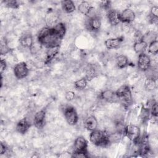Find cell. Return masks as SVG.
Listing matches in <instances>:
<instances>
[{
	"instance_id": "1",
	"label": "cell",
	"mask_w": 158,
	"mask_h": 158,
	"mask_svg": "<svg viewBox=\"0 0 158 158\" xmlns=\"http://www.w3.org/2000/svg\"><path fill=\"white\" fill-rule=\"evenodd\" d=\"M37 41L46 48H49L57 46H60L62 40L59 38L53 32L51 28L44 27L40 30Z\"/></svg>"
},
{
	"instance_id": "2",
	"label": "cell",
	"mask_w": 158,
	"mask_h": 158,
	"mask_svg": "<svg viewBox=\"0 0 158 158\" xmlns=\"http://www.w3.org/2000/svg\"><path fill=\"white\" fill-rule=\"evenodd\" d=\"M89 141L95 146L106 148L110 145L109 140V133L105 130L96 129L89 133Z\"/></svg>"
},
{
	"instance_id": "3",
	"label": "cell",
	"mask_w": 158,
	"mask_h": 158,
	"mask_svg": "<svg viewBox=\"0 0 158 158\" xmlns=\"http://www.w3.org/2000/svg\"><path fill=\"white\" fill-rule=\"evenodd\" d=\"M115 93L118 98V103H120L123 107L128 109L132 105L133 98L131 90L128 85H123L120 86L115 91Z\"/></svg>"
},
{
	"instance_id": "4",
	"label": "cell",
	"mask_w": 158,
	"mask_h": 158,
	"mask_svg": "<svg viewBox=\"0 0 158 158\" xmlns=\"http://www.w3.org/2000/svg\"><path fill=\"white\" fill-rule=\"evenodd\" d=\"M124 136L132 143L137 144L141 136V130L138 126L135 124L127 125L124 129Z\"/></svg>"
},
{
	"instance_id": "5",
	"label": "cell",
	"mask_w": 158,
	"mask_h": 158,
	"mask_svg": "<svg viewBox=\"0 0 158 158\" xmlns=\"http://www.w3.org/2000/svg\"><path fill=\"white\" fill-rule=\"evenodd\" d=\"M63 114L66 122L71 126L77 125L79 120L78 114L73 106H66L63 109Z\"/></svg>"
},
{
	"instance_id": "6",
	"label": "cell",
	"mask_w": 158,
	"mask_h": 158,
	"mask_svg": "<svg viewBox=\"0 0 158 158\" xmlns=\"http://www.w3.org/2000/svg\"><path fill=\"white\" fill-rule=\"evenodd\" d=\"M30 72L28 64L25 62L17 63L13 68V73L17 79L22 80L26 78Z\"/></svg>"
},
{
	"instance_id": "7",
	"label": "cell",
	"mask_w": 158,
	"mask_h": 158,
	"mask_svg": "<svg viewBox=\"0 0 158 158\" xmlns=\"http://www.w3.org/2000/svg\"><path fill=\"white\" fill-rule=\"evenodd\" d=\"M101 19L100 17L97 15L91 17H88V19L86 20V22L85 23V27L86 29L93 33L98 32L101 30Z\"/></svg>"
},
{
	"instance_id": "8",
	"label": "cell",
	"mask_w": 158,
	"mask_h": 158,
	"mask_svg": "<svg viewBox=\"0 0 158 158\" xmlns=\"http://www.w3.org/2000/svg\"><path fill=\"white\" fill-rule=\"evenodd\" d=\"M73 152H88V143L87 140L82 136L75 138L73 143Z\"/></svg>"
},
{
	"instance_id": "9",
	"label": "cell",
	"mask_w": 158,
	"mask_h": 158,
	"mask_svg": "<svg viewBox=\"0 0 158 158\" xmlns=\"http://www.w3.org/2000/svg\"><path fill=\"white\" fill-rule=\"evenodd\" d=\"M46 122V111L44 109L36 112L33 118V123L37 129L43 128Z\"/></svg>"
},
{
	"instance_id": "10",
	"label": "cell",
	"mask_w": 158,
	"mask_h": 158,
	"mask_svg": "<svg viewBox=\"0 0 158 158\" xmlns=\"http://www.w3.org/2000/svg\"><path fill=\"white\" fill-rule=\"evenodd\" d=\"M151 59L149 55L146 53H142L138 55L137 59V66L141 72H146L151 67Z\"/></svg>"
},
{
	"instance_id": "11",
	"label": "cell",
	"mask_w": 158,
	"mask_h": 158,
	"mask_svg": "<svg viewBox=\"0 0 158 158\" xmlns=\"http://www.w3.org/2000/svg\"><path fill=\"white\" fill-rule=\"evenodd\" d=\"M99 98L104 101L110 103V104H116L118 103V98L116 95L115 91L110 89H106L102 91L99 94Z\"/></svg>"
},
{
	"instance_id": "12",
	"label": "cell",
	"mask_w": 158,
	"mask_h": 158,
	"mask_svg": "<svg viewBox=\"0 0 158 158\" xmlns=\"http://www.w3.org/2000/svg\"><path fill=\"white\" fill-rule=\"evenodd\" d=\"M106 18L108 23L113 27H116L121 23L119 15V12L117 10L110 9L106 11Z\"/></svg>"
},
{
	"instance_id": "13",
	"label": "cell",
	"mask_w": 158,
	"mask_h": 158,
	"mask_svg": "<svg viewBox=\"0 0 158 158\" xmlns=\"http://www.w3.org/2000/svg\"><path fill=\"white\" fill-rule=\"evenodd\" d=\"M120 19L121 23H131L136 19V14L135 12L131 9L127 8L119 12Z\"/></svg>"
},
{
	"instance_id": "14",
	"label": "cell",
	"mask_w": 158,
	"mask_h": 158,
	"mask_svg": "<svg viewBox=\"0 0 158 158\" xmlns=\"http://www.w3.org/2000/svg\"><path fill=\"white\" fill-rule=\"evenodd\" d=\"M31 126V123L27 117H24L19 120L15 125V130L21 135H24L28 132Z\"/></svg>"
},
{
	"instance_id": "15",
	"label": "cell",
	"mask_w": 158,
	"mask_h": 158,
	"mask_svg": "<svg viewBox=\"0 0 158 158\" xmlns=\"http://www.w3.org/2000/svg\"><path fill=\"white\" fill-rule=\"evenodd\" d=\"M123 41V37L110 38L105 40L104 46L107 49H117L120 47Z\"/></svg>"
},
{
	"instance_id": "16",
	"label": "cell",
	"mask_w": 158,
	"mask_h": 158,
	"mask_svg": "<svg viewBox=\"0 0 158 158\" xmlns=\"http://www.w3.org/2000/svg\"><path fill=\"white\" fill-rule=\"evenodd\" d=\"M84 127L88 131H92L98 128V120L96 116L91 115L86 117L83 122Z\"/></svg>"
},
{
	"instance_id": "17",
	"label": "cell",
	"mask_w": 158,
	"mask_h": 158,
	"mask_svg": "<svg viewBox=\"0 0 158 158\" xmlns=\"http://www.w3.org/2000/svg\"><path fill=\"white\" fill-rule=\"evenodd\" d=\"M60 48V46H57L49 48H46V56L44 61V65L50 64L51 62L54 59V58L59 52Z\"/></svg>"
},
{
	"instance_id": "18",
	"label": "cell",
	"mask_w": 158,
	"mask_h": 158,
	"mask_svg": "<svg viewBox=\"0 0 158 158\" xmlns=\"http://www.w3.org/2000/svg\"><path fill=\"white\" fill-rule=\"evenodd\" d=\"M93 9L94 7H93V6L88 1H81L78 6V11L81 14L86 15L88 17L93 16L92 14Z\"/></svg>"
},
{
	"instance_id": "19",
	"label": "cell",
	"mask_w": 158,
	"mask_h": 158,
	"mask_svg": "<svg viewBox=\"0 0 158 158\" xmlns=\"http://www.w3.org/2000/svg\"><path fill=\"white\" fill-rule=\"evenodd\" d=\"M33 36L30 33H25L19 38L20 44L25 49H30L34 43Z\"/></svg>"
},
{
	"instance_id": "20",
	"label": "cell",
	"mask_w": 158,
	"mask_h": 158,
	"mask_svg": "<svg viewBox=\"0 0 158 158\" xmlns=\"http://www.w3.org/2000/svg\"><path fill=\"white\" fill-rule=\"evenodd\" d=\"M54 34L60 40H63L64 38L66 32H67V28L63 22H59L53 27L51 28Z\"/></svg>"
},
{
	"instance_id": "21",
	"label": "cell",
	"mask_w": 158,
	"mask_h": 158,
	"mask_svg": "<svg viewBox=\"0 0 158 158\" xmlns=\"http://www.w3.org/2000/svg\"><path fill=\"white\" fill-rule=\"evenodd\" d=\"M115 61L117 67L120 69H125L129 65V59L124 54L117 55L115 57Z\"/></svg>"
},
{
	"instance_id": "22",
	"label": "cell",
	"mask_w": 158,
	"mask_h": 158,
	"mask_svg": "<svg viewBox=\"0 0 158 158\" xmlns=\"http://www.w3.org/2000/svg\"><path fill=\"white\" fill-rule=\"evenodd\" d=\"M148 44L143 40L135 41L133 45V49L134 52L139 55L142 53H145L147 50Z\"/></svg>"
},
{
	"instance_id": "23",
	"label": "cell",
	"mask_w": 158,
	"mask_h": 158,
	"mask_svg": "<svg viewBox=\"0 0 158 158\" xmlns=\"http://www.w3.org/2000/svg\"><path fill=\"white\" fill-rule=\"evenodd\" d=\"M85 78L88 80H91L92 79H94L97 75V68L94 66L93 64H88L85 70Z\"/></svg>"
},
{
	"instance_id": "24",
	"label": "cell",
	"mask_w": 158,
	"mask_h": 158,
	"mask_svg": "<svg viewBox=\"0 0 158 158\" xmlns=\"http://www.w3.org/2000/svg\"><path fill=\"white\" fill-rule=\"evenodd\" d=\"M61 7L63 11L67 14H71L75 10V5L71 0H64L61 1Z\"/></svg>"
},
{
	"instance_id": "25",
	"label": "cell",
	"mask_w": 158,
	"mask_h": 158,
	"mask_svg": "<svg viewBox=\"0 0 158 158\" xmlns=\"http://www.w3.org/2000/svg\"><path fill=\"white\" fill-rule=\"evenodd\" d=\"M143 85L146 91H152L157 88V79L153 78H146Z\"/></svg>"
},
{
	"instance_id": "26",
	"label": "cell",
	"mask_w": 158,
	"mask_h": 158,
	"mask_svg": "<svg viewBox=\"0 0 158 158\" xmlns=\"http://www.w3.org/2000/svg\"><path fill=\"white\" fill-rule=\"evenodd\" d=\"M156 40H157V33L154 31L149 30L147 31L146 33H144V35H143L141 40L144 41L148 45L150 43H151L152 41Z\"/></svg>"
},
{
	"instance_id": "27",
	"label": "cell",
	"mask_w": 158,
	"mask_h": 158,
	"mask_svg": "<svg viewBox=\"0 0 158 158\" xmlns=\"http://www.w3.org/2000/svg\"><path fill=\"white\" fill-rule=\"evenodd\" d=\"M151 117V114H150V110L148 107H142L141 111H140V114H139V119L143 123H146L148 122Z\"/></svg>"
},
{
	"instance_id": "28",
	"label": "cell",
	"mask_w": 158,
	"mask_h": 158,
	"mask_svg": "<svg viewBox=\"0 0 158 158\" xmlns=\"http://www.w3.org/2000/svg\"><path fill=\"white\" fill-rule=\"evenodd\" d=\"M11 50L10 47L8 44V42L6 38H4L1 40L0 43V54L1 56L6 55L10 52Z\"/></svg>"
},
{
	"instance_id": "29",
	"label": "cell",
	"mask_w": 158,
	"mask_h": 158,
	"mask_svg": "<svg viewBox=\"0 0 158 158\" xmlns=\"http://www.w3.org/2000/svg\"><path fill=\"white\" fill-rule=\"evenodd\" d=\"M88 80L85 78V77H83L77 80H76L73 85H74V87L78 90H83L84 89H85L87 86H88Z\"/></svg>"
},
{
	"instance_id": "30",
	"label": "cell",
	"mask_w": 158,
	"mask_h": 158,
	"mask_svg": "<svg viewBox=\"0 0 158 158\" xmlns=\"http://www.w3.org/2000/svg\"><path fill=\"white\" fill-rule=\"evenodd\" d=\"M148 53L153 56H156L158 53V41L157 40H156L148 45L147 50Z\"/></svg>"
},
{
	"instance_id": "31",
	"label": "cell",
	"mask_w": 158,
	"mask_h": 158,
	"mask_svg": "<svg viewBox=\"0 0 158 158\" xmlns=\"http://www.w3.org/2000/svg\"><path fill=\"white\" fill-rule=\"evenodd\" d=\"M150 110L151 116H154L157 117L158 115V107H157V101L155 99H152L150 101L149 107H148Z\"/></svg>"
},
{
	"instance_id": "32",
	"label": "cell",
	"mask_w": 158,
	"mask_h": 158,
	"mask_svg": "<svg viewBox=\"0 0 158 158\" xmlns=\"http://www.w3.org/2000/svg\"><path fill=\"white\" fill-rule=\"evenodd\" d=\"M3 3L4 4L5 6H6L7 7L10 9H17L20 6V4L19 1L15 0H6V1H4Z\"/></svg>"
},
{
	"instance_id": "33",
	"label": "cell",
	"mask_w": 158,
	"mask_h": 158,
	"mask_svg": "<svg viewBox=\"0 0 158 158\" xmlns=\"http://www.w3.org/2000/svg\"><path fill=\"white\" fill-rule=\"evenodd\" d=\"M75 98V93L72 91H67L65 93V98L68 101H73Z\"/></svg>"
},
{
	"instance_id": "34",
	"label": "cell",
	"mask_w": 158,
	"mask_h": 158,
	"mask_svg": "<svg viewBox=\"0 0 158 158\" xmlns=\"http://www.w3.org/2000/svg\"><path fill=\"white\" fill-rule=\"evenodd\" d=\"M89 153L84 152H73L71 155V157L77 158H87L89 157Z\"/></svg>"
},
{
	"instance_id": "35",
	"label": "cell",
	"mask_w": 158,
	"mask_h": 158,
	"mask_svg": "<svg viewBox=\"0 0 158 158\" xmlns=\"http://www.w3.org/2000/svg\"><path fill=\"white\" fill-rule=\"evenodd\" d=\"M0 71H1V74L2 75L4 72H5L6 68H7V63L5 59H1V62H0Z\"/></svg>"
},
{
	"instance_id": "36",
	"label": "cell",
	"mask_w": 158,
	"mask_h": 158,
	"mask_svg": "<svg viewBox=\"0 0 158 158\" xmlns=\"http://www.w3.org/2000/svg\"><path fill=\"white\" fill-rule=\"evenodd\" d=\"M8 151V147L7 146L5 143H1V148H0V153L1 155L5 154Z\"/></svg>"
}]
</instances>
